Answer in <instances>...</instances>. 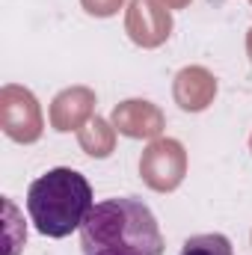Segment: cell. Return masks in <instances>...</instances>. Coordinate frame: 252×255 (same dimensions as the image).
<instances>
[{
  "instance_id": "1",
  "label": "cell",
  "mask_w": 252,
  "mask_h": 255,
  "mask_svg": "<svg viewBox=\"0 0 252 255\" xmlns=\"http://www.w3.org/2000/svg\"><path fill=\"white\" fill-rule=\"evenodd\" d=\"M83 255H160L163 235L142 199L119 196L98 202L80 226Z\"/></svg>"
},
{
  "instance_id": "3",
  "label": "cell",
  "mask_w": 252,
  "mask_h": 255,
  "mask_svg": "<svg viewBox=\"0 0 252 255\" xmlns=\"http://www.w3.org/2000/svg\"><path fill=\"white\" fill-rule=\"evenodd\" d=\"M178 255H235V253H232V241L226 235L211 232V235H193V238H187Z\"/></svg>"
},
{
  "instance_id": "2",
  "label": "cell",
  "mask_w": 252,
  "mask_h": 255,
  "mask_svg": "<svg viewBox=\"0 0 252 255\" xmlns=\"http://www.w3.org/2000/svg\"><path fill=\"white\" fill-rule=\"evenodd\" d=\"M92 208L95 199L86 175L68 166L48 169L27 190V214L45 238H68L71 232H80Z\"/></svg>"
}]
</instances>
